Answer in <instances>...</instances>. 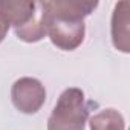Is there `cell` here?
<instances>
[{"mask_svg":"<svg viewBox=\"0 0 130 130\" xmlns=\"http://www.w3.org/2000/svg\"><path fill=\"white\" fill-rule=\"evenodd\" d=\"M46 35L61 51H75L86 34L84 17L93 12L98 2L87 0H57L41 2Z\"/></svg>","mask_w":130,"mask_h":130,"instance_id":"obj_1","label":"cell"},{"mask_svg":"<svg viewBox=\"0 0 130 130\" xmlns=\"http://www.w3.org/2000/svg\"><path fill=\"white\" fill-rule=\"evenodd\" d=\"M0 17L12 25L15 35L26 43L40 41L46 35L41 2L5 0L0 2Z\"/></svg>","mask_w":130,"mask_h":130,"instance_id":"obj_2","label":"cell"},{"mask_svg":"<svg viewBox=\"0 0 130 130\" xmlns=\"http://www.w3.org/2000/svg\"><path fill=\"white\" fill-rule=\"evenodd\" d=\"M87 118L84 92L78 87H69L60 95L47 119V130H84Z\"/></svg>","mask_w":130,"mask_h":130,"instance_id":"obj_3","label":"cell"},{"mask_svg":"<svg viewBox=\"0 0 130 130\" xmlns=\"http://www.w3.org/2000/svg\"><path fill=\"white\" fill-rule=\"evenodd\" d=\"M11 100L19 112L34 115L43 107L46 101V89L37 78L23 77L12 84Z\"/></svg>","mask_w":130,"mask_h":130,"instance_id":"obj_4","label":"cell"},{"mask_svg":"<svg viewBox=\"0 0 130 130\" xmlns=\"http://www.w3.org/2000/svg\"><path fill=\"white\" fill-rule=\"evenodd\" d=\"M128 12H130V3L124 0V2L116 3L112 15V41H113V46L124 54L130 52Z\"/></svg>","mask_w":130,"mask_h":130,"instance_id":"obj_5","label":"cell"},{"mask_svg":"<svg viewBox=\"0 0 130 130\" xmlns=\"http://www.w3.org/2000/svg\"><path fill=\"white\" fill-rule=\"evenodd\" d=\"M90 130H124V116L115 109H104L95 113L89 121Z\"/></svg>","mask_w":130,"mask_h":130,"instance_id":"obj_6","label":"cell"},{"mask_svg":"<svg viewBox=\"0 0 130 130\" xmlns=\"http://www.w3.org/2000/svg\"><path fill=\"white\" fill-rule=\"evenodd\" d=\"M8 31H9V23H8L3 17H0V43H2L3 38L6 37Z\"/></svg>","mask_w":130,"mask_h":130,"instance_id":"obj_7","label":"cell"}]
</instances>
